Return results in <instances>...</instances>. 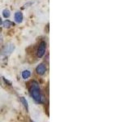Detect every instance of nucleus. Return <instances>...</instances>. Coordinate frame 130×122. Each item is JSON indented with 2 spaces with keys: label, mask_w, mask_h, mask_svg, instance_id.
Segmentation results:
<instances>
[{
  "label": "nucleus",
  "mask_w": 130,
  "mask_h": 122,
  "mask_svg": "<svg viewBox=\"0 0 130 122\" xmlns=\"http://www.w3.org/2000/svg\"><path fill=\"white\" fill-rule=\"evenodd\" d=\"M30 122H34V121H32V120H30Z\"/></svg>",
  "instance_id": "obj_11"
},
{
  "label": "nucleus",
  "mask_w": 130,
  "mask_h": 122,
  "mask_svg": "<svg viewBox=\"0 0 130 122\" xmlns=\"http://www.w3.org/2000/svg\"><path fill=\"white\" fill-rule=\"evenodd\" d=\"M3 24V21H2V19L0 18V25H1V24Z\"/></svg>",
  "instance_id": "obj_10"
},
{
  "label": "nucleus",
  "mask_w": 130,
  "mask_h": 122,
  "mask_svg": "<svg viewBox=\"0 0 130 122\" xmlns=\"http://www.w3.org/2000/svg\"><path fill=\"white\" fill-rule=\"evenodd\" d=\"M20 102H21V103L24 105V107L25 108L26 111L28 112V102H27L25 98H24V97H21V98H20Z\"/></svg>",
  "instance_id": "obj_8"
},
{
  "label": "nucleus",
  "mask_w": 130,
  "mask_h": 122,
  "mask_svg": "<svg viewBox=\"0 0 130 122\" xmlns=\"http://www.w3.org/2000/svg\"><path fill=\"white\" fill-rule=\"evenodd\" d=\"M46 72V66L44 64H41L36 68V72L40 76L44 75Z\"/></svg>",
  "instance_id": "obj_4"
},
{
  "label": "nucleus",
  "mask_w": 130,
  "mask_h": 122,
  "mask_svg": "<svg viewBox=\"0 0 130 122\" xmlns=\"http://www.w3.org/2000/svg\"><path fill=\"white\" fill-rule=\"evenodd\" d=\"M22 77L24 79H28V77H29L30 76H31V72L29 71V70H24L23 72H22Z\"/></svg>",
  "instance_id": "obj_7"
},
{
  "label": "nucleus",
  "mask_w": 130,
  "mask_h": 122,
  "mask_svg": "<svg viewBox=\"0 0 130 122\" xmlns=\"http://www.w3.org/2000/svg\"><path fill=\"white\" fill-rule=\"evenodd\" d=\"M3 16L5 18H8V17L10 16V11H9V10H7V9L3 10Z\"/></svg>",
  "instance_id": "obj_9"
},
{
  "label": "nucleus",
  "mask_w": 130,
  "mask_h": 122,
  "mask_svg": "<svg viewBox=\"0 0 130 122\" xmlns=\"http://www.w3.org/2000/svg\"><path fill=\"white\" fill-rule=\"evenodd\" d=\"M15 22H17L19 24L22 22V20H23V15H22L21 12H20V11L15 12Z\"/></svg>",
  "instance_id": "obj_5"
},
{
  "label": "nucleus",
  "mask_w": 130,
  "mask_h": 122,
  "mask_svg": "<svg viewBox=\"0 0 130 122\" xmlns=\"http://www.w3.org/2000/svg\"><path fill=\"white\" fill-rule=\"evenodd\" d=\"M3 26L5 27V28H9L11 26L15 25V24L13 22H11V21H10V20H6L3 23Z\"/></svg>",
  "instance_id": "obj_6"
},
{
  "label": "nucleus",
  "mask_w": 130,
  "mask_h": 122,
  "mask_svg": "<svg viewBox=\"0 0 130 122\" xmlns=\"http://www.w3.org/2000/svg\"><path fill=\"white\" fill-rule=\"evenodd\" d=\"M46 43L42 41V42H41V43L39 44L38 51H37V55H38V58L43 57L45 53H46Z\"/></svg>",
  "instance_id": "obj_3"
},
{
  "label": "nucleus",
  "mask_w": 130,
  "mask_h": 122,
  "mask_svg": "<svg viewBox=\"0 0 130 122\" xmlns=\"http://www.w3.org/2000/svg\"><path fill=\"white\" fill-rule=\"evenodd\" d=\"M15 49V45L12 44V43H8L7 45H5L1 50V55H10L11 53L14 51Z\"/></svg>",
  "instance_id": "obj_2"
},
{
  "label": "nucleus",
  "mask_w": 130,
  "mask_h": 122,
  "mask_svg": "<svg viewBox=\"0 0 130 122\" xmlns=\"http://www.w3.org/2000/svg\"><path fill=\"white\" fill-rule=\"evenodd\" d=\"M28 92H29L30 96L35 100L36 103H43L45 102L44 96L42 95L41 89L39 86V84L38 81H31V83L28 87Z\"/></svg>",
  "instance_id": "obj_1"
}]
</instances>
